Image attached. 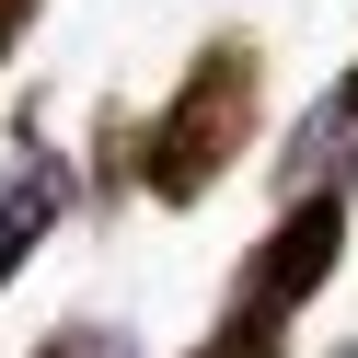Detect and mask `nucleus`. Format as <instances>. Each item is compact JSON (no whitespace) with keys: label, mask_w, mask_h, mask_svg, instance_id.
Segmentation results:
<instances>
[{"label":"nucleus","mask_w":358,"mask_h":358,"mask_svg":"<svg viewBox=\"0 0 358 358\" xmlns=\"http://www.w3.org/2000/svg\"><path fill=\"white\" fill-rule=\"evenodd\" d=\"M266 127V47L255 35H208V47L173 70L162 116H139V185L162 196V208H196V196H220V173L255 150Z\"/></svg>","instance_id":"obj_1"},{"label":"nucleus","mask_w":358,"mask_h":358,"mask_svg":"<svg viewBox=\"0 0 358 358\" xmlns=\"http://www.w3.org/2000/svg\"><path fill=\"white\" fill-rule=\"evenodd\" d=\"M185 358H289V335L255 324V312H220V335H208V347H185Z\"/></svg>","instance_id":"obj_5"},{"label":"nucleus","mask_w":358,"mask_h":358,"mask_svg":"<svg viewBox=\"0 0 358 358\" xmlns=\"http://www.w3.org/2000/svg\"><path fill=\"white\" fill-rule=\"evenodd\" d=\"M347 266V196H289L278 220H266V243L231 266V312H255V324H289V312L312 301V289Z\"/></svg>","instance_id":"obj_2"},{"label":"nucleus","mask_w":358,"mask_h":358,"mask_svg":"<svg viewBox=\"0 0 358 358\" xmlns=\"http://www.w3.org/2000/svg\"><path fill=\"white\" fill-rule=\"evenodd\" d=\"M35 358H139V347H127L116 324H58V335H47Z\"/></svg>","instance_id":"obj_6"},{"label":"nucleus","mask_w":358,"mask_h":358,"mask_svg":"<svg viewBox=\"0 0 358 358\" xmlns=\"http://www.w3.org/2000/svg\"><path fill=\"white\" fill-rule=\"evenodd\" d=\"M335 358H358V335H347V347H335Z\"/></svg>","instance_id":"obj_8"},{"label":"nucleus","mask_w":358,"mask_h":358,"mask_svg":"<svg viewBox=\"0 0 358 358\" xmlns=\"http://www.w3.org/2000/svg\"><path fill=\"white\" fill-rule=\"evenodd\" d=\"M70 196H81V173H70V150H24V162L0 173V289L35 266V243L70 220Z\"/></svg>","instance_id":"obj_3"},{"label":"nucleus","mask_w":358,"mask_h":358,"mask_svg":"<svg viewBox=\"0 0 358 358\" xmlns=\"http://www.w3.org/2000/svg\"><path fill=\"white\" fill-rule=\"evenodd\" d=\"M347 162H358V70L335 81V93L312 104L301 127H289V150H278V185H289V196H324V185L347 196Z\"/></svg>","instance_id":"obj_4"},{"label":"nucleus","mask_w":358,"mask_h":358,"mask_svg":"<svg viewBox=\"0 0 358 358\" xmlns=\"http://www.w3.org/2000/svg\"><path fill=\"white\" fill-rule=\"evenodd\" d=\"M47 24V0H0V70H12V58H24V35Z\"/></svg>","instance_id":"obj_7"}]
</instances>
